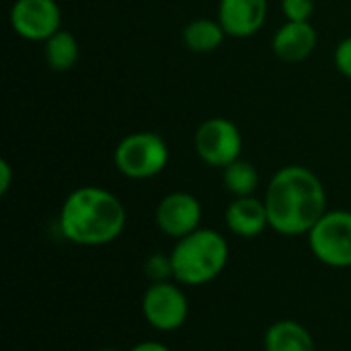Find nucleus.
Here are the masks:
<instances>
[{
	"instance_id": "nucleus-9",
	"label": "nucleus",
	"mask_w": 351,
	"mask_h": 351,
	"mask_svg": "<svg viewBox=\"0 0 351 351\" xmlns=\"http://www.w3.org/2000/svg\"><path fill=\"white\" fill-rule=\"evenodd\" d=\"M202 202L189 191L167 193L154 210L156 228L173 241H179L202 228Z\"/></svg>"
},
{
	"instance_id": "nucleus-1",
	"label": "nucleus",
	"mask_w": 351,
	"mask_h": 351,
	"mask_svg": "<svg viewBox=\"0 0 351 351\" xmlns=\"http://www.w3.org/2000/svg\"><path fill=\"white\" fill-rule=\"evenodd\" d=\"M263 202L269 228L282 237H306L329 210L323 181L300 165L276 171L267 183Z\"/></svg>"
},
{
	"instance_id": "nucleus-21",
	"label": "nucleus",
	"mask_w": 351,
	"mask_h": 351,
	"mask_svg": "<svg viewBox=\"0 0 351 351\" xmlns=\"http://www.w3.org/2000/svg\"><path fill=\"white\" fill-rule=\"evenodd\" d=\"M130 351H173L167 343L162 341H154V339H148V341H140L136 343Z\"/></svg>"
},
{
	"instance_id": "nucleus-4",
	"label": "nucleus",
	"mask_w": 351,
	"mask_h": 351,
	"mask_svg": "<svg viewBox=\"0 0 351 351\" xmlns=\"http://www.w3.org/2000/svg\"><path fill=\"white\" fill-rule=\"evenodd\" d=\"M113 162L123 177L132 181H146L167 169L169 146L154 132H136L115 146Z\"/></svg>"
},
{
	"instance_id": "nucleus-13",
	"label": "nucleus",
	"mask_w": 351,
	"mask_h": 351,
	"mask_svg": "<svg viewBox=\"0 0 351 351\" xmlns=\"http://www.w3.org/2000/svg\"><path fill=\"white\" fill-rule=\"evenodd\" d=\"M265 351H317L313 333L294 319H282L267 327L263 335Z\"/></svg>"
},
{
	"instance_id": "nucleus-14",
	"label": "nucleus",
	"mask_w": 351,
	"mask_h": 351,
	"mask_svg": "<svg viewBox=\"0 0 351 351\" xmlns=\"http://www.w3.org/2000/svg\"><path fill=\"white\" fill-rule=\"evenodd\" d=\"M226 31L220 21L214 19H195L183 29V43L193 53H210L224 43Z\"/></svg>"
},
{
	"instance_id": "nucleus-12",
	"label": "nucleus",
	"mask_w": 351,
	"mask_h": 351,
	"mask_svg": "<svg viewBox=\"0 0 351 351\" xmlns=\"http://www.w3.org/2000/svg\"><path fill=\"white\" fill-rule=\"evenodd\" d=\"M317 47V31L311 23L286 21L271 39V49L276 58L288 64H298L306 60Z\"/></svg>"
},
{
	"instance_id": "nucleus-5",
	"label": "nucleus",
	"mask_w": 351,
	"mask_h": 351,
	"mask_svg": "<svg viewBox=\"0 0 351 351\" xmlns=\"http://www.w3.org/2000/svg\"><path fill=\"white\" fill-rule=\"evenodd\" d=\"M311 253L327 267H351V212L327 210L306 234Z\"/></svg>"
},
{
	"instance_id": "nucleus-18",
	"label": "nucleus",
	"mask_w": 351,
	"mask_h": 351,
	"mask_svg": "<svg viewBox=\"0 0 351 351\" xmlns=\"http://www.w3.org/2000/svg\"><path fill=\"white\" fill-rule=\"evenodd\" d=\"M282 10L288 21L311 23L315 12V0H282Z\"/></svg>"
},
{
	"instance_id": "nucleus-7",
	"label": "nucleus",
	"mask_w": 351,
	"mask_h": 351,
	"mask_svg": "<svg viewBox=\"0 0 351 351\" xmlns=\"http://www.w3.org/2000/svg\"><path fill=\"white\" fill-rule=\"evenodd\" d=\"M193 146L197 156L216 169H224L230 162L241 158L243 136L241 130L226 117H210L206 119L193 138Z\"/></svg>"
},
{
	"instance_id": "nucleus-22",
	"label": "nucleus",
	"mask_w": 351,
	"mask_h": 351,
	"mask_svg": "<svg viewBox=\"0 0 351 351\" xmlns=\"http://www.w3.org/2000/svg\"><path fill=\"white\" fill-rule=\"evenodd\" d=\"M97 351H119V350H115V348H99Z\"/></svg>"
},
{
	"instance_id": "nucleus-11",
	"label": "nucleus",
	"mask_w": 351,
	"mask_h": 351,
	"mask_svg": "<svg viewBox=\"0 0 351 351\" xmlns=\"http://www.w3.org/2000/svg\"><path fill=\"white\" fill-rule=\"evenodd\" d=\"M226 228L239 239H257L269 228L265 202L257 195L234 197L224 212Z\"/></svg>"
},
{
	"instance_id": "nucleus-16",
	"label": "nucleus",
	"mask_w": 351,
	"mask_h": 351,
	"mask_svg": "<svg viewBox=\"0 0 351 351\" xmlns=\"http://www.w3.org/2000/svg\"><path fill=\"white\" fill-rule=\"evenodd\" d=\"M222 183L230 195L247 197V195L257 193L261 179H259V171L255 169L253 162L239 158V160H234L222 169Z\"/></svg>"
},
{
	"instance_id": "nucleus-15",
	"label": "nucleus",
	"mask_w": 351,
	"mask_h": 351,
	"mask_svg": "<svg viewBox=\"0 0 351 351\" xmlns=\"http://www.w3.org/2000/svg\"><path fill=\"white\" fill-rule=\"evenodd\" d=\"M43 53H45V62L51 70L66 72L76 66V62L80 58V47H78L76 37L70 31L60 29L56 35H51L45 41Z\"/></svg>"
},
{
	"instance_id": "nucleus-10",
	"label": "nucleus",
	"mask_w": 351,
	"mask_h": 351,
	"mask_svg": "<svg viewBox=\"0 0 351 351\" xmlns=\"http://www.w3.org/2000/svg\"><path fill=\"white\" fill-rule=\"evenodd\" d=\"M267 19V0H220L218 21L230 37L255 35Z\"/></svg>"
},
{
	"instance_id": "nucleus-3",
	"label": "nucleus",
	"mask_w": 351,
	"mask_h": 351,
	"mask_svg": "<svg viewBox=\"0 0 351 351\" xmlns=\"http://www.w3.org/2000/svg\"><path fill=\"white\" fill-rule=\"evenodd\" d=\"M230 259L226 237L214 228H197L175 241L171 249L173 280L181 286L199 288L222 276Z\"/></svg>"
},
{
	"instance_id": "nucleus-6",
	"label": "nucleus",
	"mask_w": 351,
	"mask_h": 351,
	"mask_svg": "<svg viewBox=\"0 0 351 351\" xmlns=\"http://www.w3.org/2000/svg\"><path fill=\"white\" fill-rule=\"evenodd\" d=\"M144 321L158 333H173L189 319V298L175 280L148 284L140 300Z\"/></svg>"
},
{
	"instance_id": "nucleus-20",
	"label": "nucleus",
	"mask_w": 351,
	"mask_h": 351,
	"mask_svg": "<svg viewBox=\"0 0 351 351\" xmlns=\"http://www.w3.org/2000/svg\"><path fill=\"white\" fill-rule=\"evenodd\" d=\"M12 183V169L8 165V160H0V193L6 195Z\"/></svg>"
},
{
	"instance_id": "nucleus-2",
	"label": "nucleus",
	"mask_w": 351,
	"mask_h": 351,
	"mask_svg": "<svg viewBox=\"0 0 351 351\" xmlns=\"http://www.w3.org/2000/svg\"><path fill=\"white\" fill-rule=\"evenodd\" d=\"M128 214L121 199L95 185H84L68 193L60 208L58 226L62 237L78 247H105L125 230Z\"/></svg>"
},
{
	"instance_id": "nucleus-8",
	"label": "nucleus",
	"mask_w": 351,
	"mask_h": 351,
	"mask_svg": "<svg viewBox=\"0 0 351 351\" xmlns=\"http://www.w3.org/2000/svg\"><path fill=\"white\" fill-rule=\"evenodd\" d=\"M12 31L27 41H47L62 29V10L56 0H16L10 8Z\"/></svg>"
},
{
	"instance_id": "nucleus-19",
	"label": "nucleus",
	"mask_w": 351,
	"mask_h": 351,
	"mask_svg": "<svg viewBox=\"0 0 351 351\" xmlns=\"http://www.w3.org/2000/svg\"><path fill=\"white\" fill-rule=\"evenodd\" d=\"M335 66L337 70L351 80V35L341 39L335 47Z\"/></svg>"
},
{
	"instance_id": "nucleus-17",
	"label": "nucleus",
	"mask_w": 351,
	"mask_h": 351,
	"mask_svg": "<svg viewBox=\"0 0 351 351\" xmlns=\"http://www.w3.org/2000/svg\"><path fill=\"white\" fill-rule=\"evenodd\" d=\"M142 271H144V278L150 284H158V282L173 280L171 253H152V255H148L144 259V263H142Z\"/></svg>"
}]
</instances>
